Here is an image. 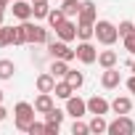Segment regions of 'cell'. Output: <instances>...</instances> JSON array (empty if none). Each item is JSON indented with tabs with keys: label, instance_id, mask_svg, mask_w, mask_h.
<instances>
[{
	"label": "cell",
	"instance_id": "cell-11",
	"mask_svg": "<svg viewBox=\"0 0 135 135\" xmlns=\"http://www.w3.org/2000/svg\"><path fill=\"white\" fill-rule=\"evenodd\" d=\"M109 109H111V103L106 98H101V95L88 98V114H109Z\"/></svg>",
	"mask_w": 135,
	"mask_h": 135
},
{
	"label": "cell",
	"instance_id": "cell-31",
	"mask_svg": "<svg viewBox=\"0 0 135 135\" xmlns=\"http://www.w3.org/2000/svg\"><path fill=\"white\" fill-rule=\"evenodd\" d=\"M27 132H29V135H45V124H42V122H32Z\"/></svg>",
	"mask_w": 135,
	"mask_h": 135
},
{
	"label": "cell",
	"instance_id": "cell-30",
	"mask_svg": "<svg viewBox=\"0 0 135 135\" xmlns=\"http://www.w3.org/2000/svg\"><path fill=\"white\" fill-rule=\"evenodd\" d=\"M6 45H11V27L0 24V48H6Z\"/></svg>",
	"mask_w": 135,
	"mask_h": 135
},
{
	"label": "cell",
	"instance_id": "cell-32",
	"mask_svg": "<svg viewBox=\"0 0 135 135\" xmlns=\"http://www.w3.org/2000/svg\"><path fill=\"white\" fill-rule=\"evenodd\" d=\"M124 50H130V53H135V35H130V37H124Z\"/></svg>",
	"mask_w": 135,
	"mask_h": 135
},
{
	"label": "cell",
	"instance_id": "cell-7",
	"mask_svg": "<svg viewBox=\"0 0 135 135\" xmlns=\"http://www.w3.org/2000/svg\"><path fill=\"white\" fill-rule=\"evenodd\" d=\"M80 24H95L98 21V8L93 0H82V8H80V16H77Z\"/></svg>",
	"mask_w": 135,
	"mask_h": 135
},
{
	"label": "cell",
	"instance_id": "cell-34",
	"mask_svg": "<svg viewBox=\"0 0 135 135\" xmlns=\"http://www.w3.org/2000/svg\"><path fill=\"white\" fill-rule=\"evenodd\" d=\"M127 90H130V93H132V95H135V74H132V77H130V80H127Z\"/></svg>",
	"mask_w": 135,
	"mask_h": 135
},
{
	"label": "cell",
	"instance_id": "cell-24",
	"mask_svg": "<svg viewBox=\"0 0 135 135\" xmlns=\"http://www.w3.org/2000/svg\"><path fill=\"white\" fill-rule=\"evenodd\" d=\"M80 8H82V3L80 0H64V6H61V11L66 13V16H80Z\"/></svg>",
	"mask_w": 135,
	"mask_h": 135
},
{
	"label": "cell",
	"instance_id": "cell-18",
	"mask_svg": "<svg viewBox=\"0 0 135 135\" xmlns=\"http://www.w3.org/2000/svg\"><path fill=\"white\" fill-rule=\"evenodd\" d=\"M24 42H27V27L21 21L19 27H11V45H24Z\"/></svg>",
	"mask_w": 135,
	"mask_h": 135
},
{
	"label": "cell",
	"instance_id": "cell-3",
	"mask_svg": "<svg viewBox=\"0 0 135 135\" xmlns=\"http://www.w3.org/2000/svg\"><path fill=\"white\" fill-rule=\"evenodd\" d=\"M135 132V122L127 114H117L114 122H109V135H132Z\"/></svg>",
	"mask_w": 135,
	"mask_h": 135
},
{
	"label": "cell",
	"instance_id": "cell-4",
	"mask_svg": "<svg viewBox=\"0 0 135 135\" xmlns=\"http://www.w3.org/2000/svg\"><path fill=\"white\" fill-rule=\"evenodd\" d=\"M24 27H27V42H32V45H48L50 42V35L45 27L29 24V21H24Z\"/></svg>",
	"mask_w": 135,
	"mask_h": 135
},
{
	"label": "cell",
	"instance_id": "cell-15",
	"mask_svg": "<svg viewBox=\"0 0 135 135\" xmlns=\"http://www.w3.org/2000/svg\"><path fill=\"white\" fill-rule=\"evenodd\" d=\"M13 16L21 19V21H29L32 19V6L24 3V0H13Z\"/></svg>",
	"mask_w": 135,
	"mask_h": 135
},
{
	"label": "cell",
	"instance_id": "cell-38",
	"mask_svg": "<svg viewBox=\"0 0 135 135\" xmlns=\"http://www.w3.org/2000/svg\"><path fill=\"white\" fill-rule=\"evenodd\" d=\"M130 72H132V74H135V61H132V64H130Z\"/></svg>",
	"mask_w": 135,
	"mask_h": 135
},
{
	"label": "cell",
	"instance_id": "cell-28",
	"mask_svg": "<svg viewBox=\"0 0 135 135\" xmlns=\"http://www.w3.org/2000/svg\"><path fill=\"white\" fill-rule=\"evenodd\" d=\"M119 37L124 40V37H130V35H135V21H119Z\"/></svg>",
	"mask_w": 135,
	"mask_h": 135
},
{
	"label": "cell",
	"instance_id": "cell-33",
	"mask_svg": "<svg viewBox=\"0 0 135 135\" xmlns=\"http://www.w3.org/2000/svg\"><path fill=\"white\" fill-rule=\"evenodd\" d=\"M58 130H61V124H48V122H45V132H48V135H56Z\"/></svg>",
	"mask_w": 135,
	"mask_h": 135
},
{
	"label": "cell",
	"instance_id": "cell-1",
	"mask_svg": "<svg viewBox=\"0 0 135 135\" xmlns=\"http://www.w3.org/2000/svg\"><path fill=\"white\" fill-rule=\"evenodd\" d=\"M13 122H16V130L27 132L29 124L35 122V106L27 103V101H19V103L13 106Z\"/></svg>",
	"mask_w": 135,
	"mask_h": 135
},
{
	"label": "cell",
	"instance_id": "cell-9",
	"mask_svg": "<svg viewBox=\"0 0 135 135\" xmlns=\"http://www.w3.org/2000/svg\"><path fill=\"white\" fill-rule=\"evenodd\" d=\"M119 82H122V74L117 72V66H109V69H103V74H101V85H103L106 90L119 88Z\"/></svg>",
	"mask_w": 135,
	"mask_h": 135
},
{
	"label": "cell",
	"instance_id": "cell-14",
	"mask_svg": "<svg viewBox=\"0 0 135 135\" xmlns=\"http://www.w3.org/2000/svg\"><path fill=\"white\" fill-rule=\"evenodd\" d=\"M111 111H114V114H130V111H132V101H130L127 95H117V98L111 101Z\"/></svg>",
	"mask_w": 135,
	"mask_h": 135
},
{
	"label": "cell",
	"instance_id": "cell-35",
	"mask_svg": "<svg viewBox=\"0 0 135 135\" xmlns=\"http://www.w3.org/2000/svg\"><path fill=\"white\" fill-rule=\"evenodd\" d=\"M6 117H8V111H6V106H3V103H0V122H3Z\"/></svg>",
	"mask_w": 135,
	"mask_h": 135
},
{
	"label": "cell",
	"instance_id": "cell-6",
	"mask_svg": "<svg viewBox=\"0 0 135 135\" xmlns=\"http://www.w3.org/2000/svg\"><path fill=\"white\" fill-rule=\"evenodd\" d=\"M77 58H80L82 64H95V61H98V50H95V45H93L90 40H82V42L77 45Z\"/></svg>",
	"mask_w": 135,
	"mask_h": 135
},
{
	"label": "cell",
	"instance_id": "cell-26",
	"mask_svg": "<svg viewBox=\"0 0 135 135\" xmlns=\"http://www.w3.org/2000/svg\"><path fill=\"white\" fill-rule=\"evenodd\" d=\"M77 37L80 40H93L95 37V24H80L77 21Z\"/></svg>",
	"mask_w": 135,
	"mask_h": 135
},
{
	"label": "cell",
	"instance_id": "cell-8",
	"mask_svg": "<svg viewBox=\"0 0 135 135\" xmlns=\"http://www.w3.org/2000/svg\"><path fill=\"white\" fill-rule=\"evenodd\" d=\"M66 114H72L74 119L85 117V114H88V101H82L80 95H72V98H66Z\"/></svg>",
	"mask_w": 135,
	"mask_h": 135
},
{
	"label": "cell",
	"instance_id": "cell-27",
	"mask_svg": "<svg viewBox=\"0 0 135 135\" xmlns=\"http://www.w3.org/2000/svg\"><path fill=\"white\" fill-rule=\"evenodd\" d=\"M45 122H48V124H61V122H64V111L53 106V109L45 114Z\"/></svg>",
	"mask_w": 135,
	"mask_h": 135
},
{
	"label": "cell",
	"instance_id": "cell-25",
	"mask_svg": "<svg viewBox=\"0 0 135 135\" xmlns=\"http://www.w3.org/2000/svg\"><path fill=\"white\" fill-rule=\"evenodd\" d=\"M66 19H69V16H66V13H64L61 8H50V13H48V24H50L53 29H56L58 24H64Z\"/></svg>",
	"mask_w": 135,
	"mask_h": 135
},
{
	"label": "cell",
	"instance_id": "cell-21",
	"mask_svg": "<svg viewBox=\"0 0 135 135\" xmlns=\"http://www.w3.org/2000/svg\"><path fill=\"white\" fill-rule=\"evenodd\" d=\"M90 132H109V122L103 119V114H93V119H90Z\"/></svg>",
	"mask_w": 135,
	"mask_h": 135
},
{
	"label": "cell",
	"instance_id": "cell-5",
	"mask_svg": "<svg viewBox=\"0 0 135 135\" xmlns=\"http://www.w3.org/2000/svg\"><path fill=\"white\" fill-rule=\"evenodd\" d=\"M48 50H50V56L53 58H64V61H74L77 58V50H72L69 48V42H64V40H53V42H48Z\"/></svg>",
	"mask_w": 135,
	"mask_h": 135
},
{
	"label": "cell",
	"instance_id": "cell-37",
	"mask_svg": "<svg viewBox=\"0 0 135 135\" xmlns=\"http://www.w3.org/2000/svg\"><path fill=\"white\" fill-rule=\"evenodd\" d=\"M3 19H6V8H0V24H3Z\"/></svg>",
	"mask_w": 135,
	"mask_h": 135
},
{
	"label": "cell",
	"instance_id": "cell-22",
	"mask_svg": "<svg viewBox=\"0 0 135 135\" xmlns=\"http://www.w3.org/2000/svg\"><path fill=\"white\" fill-rule=\"evenodd\" d=\"M53 93H56V98H72V93H74V88L66 82V80H61V82H56V88H53Z\"/></svg>",
	"mask_w": 135,
	"mask_h": 135
},
{
	"label": "cell",
	"instance_id": "cell-19",
	"mask_svg": "<svg viewBox=\"0 0 135 135\" xmlns=\"http://www.w3.org/2000/svg\"><path fill=\"white\" fill-rule=\"evenodd\" d=\"M13 72H16V64L11 58H0V80H13Z\"/></svg>",
	"mask_w": 135,
	"mask_h": 135
},
{
	"label": "cell",
	"instance_id": "cell-39",
	"mask_svg": "<svg viewBox=\"0 0 135 135\" xmlns=\"http://www.w3.org/2000/svg\"><path fill=\"white\" fill-rule=\"evenodd\" d=\"M0 103H3V90H0Z\"/></svg>",
	"mask_w": 135,
	"mask_h": 135
},
{
	"label": "cell",
	"instance_id": "cell-12",
	"mask_svg": "<svg viewBox=\"0 0 135 135\" xmlns=\"http://www.w3.org/2000/svg\"><path fill=\"white\" fill-rule=\"evenodd\" d=\"M37 93H53V88H56V77L50 74V72H42L40 77H37Z\"/></svg>",
	"mask_w": 135,
	"mask_h": 135
},
{
	"label": "cell",
	"instance_id": "cell-20",
	"mask_svg": "<svg viewBox=\"0 0 135 135\" xmlns=\"http://www.w3.org/2000/svg\"><path fill=\"white\" fill-rule=\"evenodd\" d=\"M64 80L69 82V85H72L74 90H80V88L85 85V74H82V72H77V69H69V72H66V77H64Z\"/></svg>",
	"mask_w": 135,
	"mask_h": 135
},
{
	"label": "cell",
	"instance_id": "cell-10",
	"mask_svg": "<svg viewBox=\"0 0 135 135\" xmlns=\"http://www.w3.org/2000/svg\"><path fill=\"white\" fill-rule=\"evenodd\" d=\"M56 35H58V40H64V42H72V40L77 37V24H74L72 19H66L64 24L56 27Z\"/></svg>",
	"mask_w": 135,
	"mask_h": 135
},
{
	"label": "cell",
	"instance_id": "cell-2",
	"mask_svg": "<svg viewBox=\"0 0 135 135\" xmlns=\"http://www.w3.org/2000/svg\"><path fill=\"white\" fill-rule=\"evenodd\" d=\"M95 40H98L101 45H114V42L119 40V29H117L111 21L101 19V21H95Z\"/></svg>",
	"mask_w": 135,
	"mask_h": 135
},
{
	"label": "cell",
	"instance_id": "cell-16",
	"mask_svg": "<svg viewBox=\"0 0 135 135\" xmlns=\"http://www.w3.org/2000/svg\"><path fill=\"white\" fill-rule=\"evenodd\" d=\"M56 80H61V77H66V72H69V61H64V58H53V64H50V69H48Z\"/></svg>",
	"mask_w": 135,
	"mask_h": 135
},
{
	"label": "cell",
	"instance_id": "cell-29",
	"mask_svg": "<svg viewBox=\"0 0 135 135\" xmlns=\"http://www.w3.org/2000/svg\"><path fill=\"white\" fill-rule=\"evenodd\" d=\"M88 132H90V124L74 119V124H72V135H88Z\"/></svg>",
	"mask_w": 135,
	"mask_h": 135
},
{
	"label": "cell",
	"instance_id": "cell-23",
	"mask_svg": "<svg viewBox=\"0 0 135 135\" xmlns=\"http://www.w3.org/2000/svg\"><path fill=\"white\" fill-rule=\"evenodd\" d=\"M48 13H50L48 0H37V3H32V16L35 19H48Z\"/></svg>",
	"mask_w": 135,
	"mask_h": 135
},
{
	"label": "cell",
	"instance_id": "cell-36",
	"mask_svg": "<svg viewBox=\"0 0 135 135\" xmlns=\"http://www.w3.org/2000/svg\"><path fill=\"white\" fill-rule=\"evenodd\" d=\"M8 3H11V0H0V8H8Z\"/></svg>",
	"mask_w": 135,
	"mask_h": 135
},
{
	"label": "cell",
	"instance_id": "cell-13",
	"mask_svg": "<svg viewBox=\"0 0 135 135\" xmlns=\"http://www.w3.org/2000/svg\"><path fill=\"white\" fill-rule=\"evenodd\" d=\"M53 109V93H40L35 98V111L37 114H48Z\"/></svg>",
	"mask_w": 135,
	"mask_h": 135
},
{
	"label": "cell",
	"instance_id": "cell-40",
	"mask_svg": "<svg viewBox=\"0 0 135 135\" xmlns=\"http://www.w3.org/2000/svg\"><path fill=\"white\" fill-rule=\"evenodd\" d=\"M32 3H37V0H32Z\"/></svg>",
	"mask_w": 135,
	"mask_h": 135
},
{
	"label": "cell",
	"instance_id": "cell-17",
	"mask_svg": "<svg viewBox=\"0 0 135 135\" xmlns=\"http://www.w3.org/2000/svg\"><path fill=\"white\" fill-rule=\"evenodd\" d=\"M117 61H119L117 50H101V53H98V64L103 66V69H109V66H117Z\"/></svg>",
	"mask_w": 135,
	"mask_h": 135
}]
</instances>
